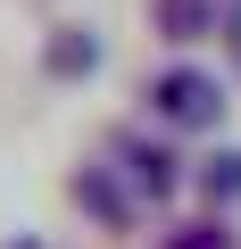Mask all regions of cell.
<instances>
[{
    "label": "cell",
    "instance_id": "3957f363",
    "mask_svg": "<svg viewBox=\"0 0 241 249\" xmlns=\"http://www.w3.org/2000/svg\"><path fill=\"white\" fill-rule=\"evenodd\" d=\"M208 191H216V199H241V150L208 158Z\"/></svg>",
    "mask_w": 241,
    "mask_h": 249
},
{
    "label": "cell",
    "instance_id": "5b68a950",
    "mask_svg": "<svg viewBox=\"0 0 241 249\" xmlns=\"http://www.w3.org/2000/svg\"><path fill=\"white\" fill-rule=\"evenodd\" d=\"M25 249H34V241H25Z\"/></svg>",
    "mask_w": 241,
    "mask_h": 249
},
{
    "label": "cell",
    "instance_id": "277c9868",
    "mask_svg": "<svg viewBox=\"0 0 241 249\" xmlns=\"http://www.w3.org/2000/svg\"><path fill=\"white\" fill-rule=\"evenodd\" d=\"M158 17H167L175 34H191V25H200V0H158Z\"/></svg>",
    "mask_w": 241,
    "mask_h": 249
},
{
    "label": "cell",
    "instance_id": "6da1fadb",
    "mask_svg": "<svg viewBox=\"0 0 241 249\" xmlns=\"http://www.w3.org/2000/svg\"><path fill=\"white\" fill-rule=\"evenodd\" d=\"M158 116H175V124H216V116H224V91H216V75H200V67H175V75H158Z\"/></svg>",
    "mask_w": 241,
    "mask_h": 249
},
{
    "label": "cell",
    "instance_id": "7a4b0ae2",
    "mask_svg": "<svg viewBox=\"0 0 241 249\" xmlns=\"http://www.w3.org/2000/svg\"><path fill=\"white\" fill-rule=\"evenodd\" d=\"M92 58H100L92 34H58V42H50V75H92Z\"/></svg>",
    "mask_w": 241,
    "mask_h": 249
}]
</instances>
